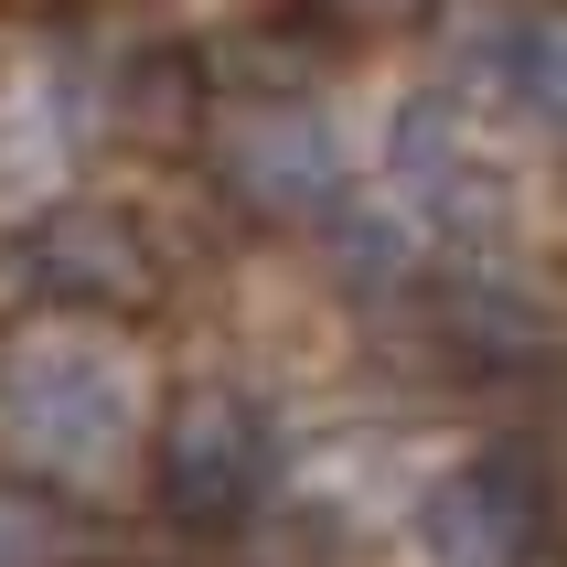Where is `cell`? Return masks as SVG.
I'll return each instance as SVG.
<instances>
[{"label":"cell","mask_w":567,"mask_h":567,"mask_svg":"<svg viewBox=\"0 0 567 567\" xmlns=\"http://www.w3.org/2000/svg\"><path fill=\"white\" fill-rule=\"evenodd\" d=\"M128 429H140V364L118 343L32 332V343L0 353V440L22 450L32 472L86 482L128 450Z\"/></svg>","instance_id":"1"},{"label":"cell","mask_w":567,"mask_h":567,"mask_svg":"<svg viewBox=\"0 0 567 567\" xmlns=\"http://www.w3.org/2000/svg\"><path fill=\"white\" fill-rule=\"evenodd\" d=\"M268 482V429L236 385H193L183 408L161 417V504L183 525H236Z\"/></svg>","instance_id":"2"},{"label":"cell","mask_w":567,"mask_h":567,"mask_svg":"<svg viewBox=\"0 0 567 567\" xmlns=\"http://www.w3.org/2000/svg\"><path fill=\"white\" fill-rule=\"evenodd\" d=\"M546 504L525 461H472V472L429 482L417 504V567H536Z\"/></svg>","instance_id":"3"},{"label":"cell","mask_w":567,"mask_h":567,"mask_svg":"<svg viewBox=\"0 0 567 567\" xmlns=\"http://www.w3.org/2000/svg\"><path fill=\"white\" fill-rule=\"evenodd\" d=\"M225 172L268 215H300V204H321V193L343 183V140L321 118H247V128H225Z\"/></svg>","instance_id":"4"},{"label":"cell","mask_w":567,"mask_h":567,"mask_svg":"<svg viewBox=\"0 0 567 567\" xmlns=\"http://www.w3.org/2000/svg\"><path fill=\"white\" fill-rule=\"evenodd\" d=\"M32 279L64 300H140V236L118 215H54L32 236Z\"/></svg>","instance_id":"5"},{"label":"cell","mask_w":567,"mask_h":567,"mask_svg":"<svg viewBox=\"0 0 567 567\" xmlns=\"http://www.w3.org/2000/svg\"><path fill=\"white\" fill-rule=\"evenodd\" d=\"M0 567H64V525L32 493H0Z\"/></svg>","instance_id":"6"},{"label":"cell","mask_w":567,"mask_h":567,"mask_svg":"<svg viewBox=\"0 0 567 567\" xmlns=\"http://www.w3.org/2000/svg\"><path fill=\"white\" fill-rule=\"evenodd\" d=\"M514 75H525V96H536L546 118H567V22H525L514 32Z\"/></svg>","instance_id":"7"}]
</instances>
